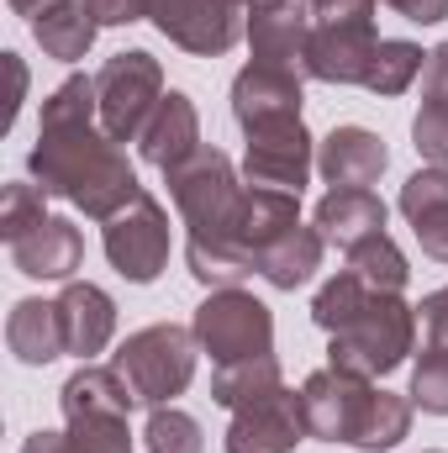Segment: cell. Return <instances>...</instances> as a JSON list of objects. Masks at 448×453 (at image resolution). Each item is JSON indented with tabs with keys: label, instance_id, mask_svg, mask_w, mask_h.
<instances>
[{
	"label": "cell",
	"instance_id": "obj_9",
	"mask_svg": "<svg viewBox=\"0 0 448 453\" xmlns=\"http://www.w3.org/2000/svg\"><path fill=\"white\" fill-rule=\"evenodd\" d=\"M312 169H317V142H312V132H306L301 116L269 121V127L248 132V153H243L248 185H269V190L301 196L306 180H312Z\"/></svg>",
	"mask_w": 448,
	"mask_h": 453
},
{
	"label": "cell",
	"instance_id": "obj_30",
	"mask_svg": "<svg viewBox=\"0 0 448 453\" xmlns=\"http://www.w3.org/2000/svg\"><path fill=\"white\" fill-rule=\"evenodd\" d=\"M42 201H48V190L42 185H5L0 190V237L5 242H16V237H27L32 226L48 222V211H42Z\"/></svg>",
	"mask_w": 448,
	"mask_h": 453
},
{
	"label": "cell",
	"instance_id": "obj_3",
	"mask_svg": "<svg viewBox=\"0 0 448 453\" xmlns=\"http://www.w3.org/2000/svg\"><path fill=\"white\" fill-rule=\"evenodd\" d=\"M164 185L174 196V211L185 222V258H190V274L212 290H227V285H243L253 269L232 253L227 232H232V217L243 206V190L237 185V169L222 148H196L185 164L164 169Z\"/></svg>",
	"mask_w": 448,
	"mask_h": 453
},
{
	"label": "cell",
	"instance_id": "obj_18",
	"mask_svg": "<svg viewBox=\"0 0 448 453\" xmlns=\"http://www.w3.org/2000/svg\"><path fill=\"white\" fill-rule=\"evenodd\" d=\"M80 258H85V237L64 217H48L42 226H32L27 237L11 242V264L27 280H69L80 269Z\"/></svg>",
	"mask_w": 448,
	"mask_h": 453
},
{
	"label": "cell",
	"instance_id": "obj_28",
	"mask_svg": "<svg viewBox=\"0 0 448 453\" xmlns=\"http://www.w3.org/2000/svg\"><path fill=\"white\" fill-rule=\"evenodd\" d=\"M422 64H428V53H422L417 42H406V37H380L364 90H375V96H401V90L422 74Z\"/></svg>",
	"mask_w": 448,
	"mask_h": 453
},
{
	"label": "cell",
	"instance_id": "obj_1",
	"mask_svg": "<svg viewBox=\"0 0 448 453\" xmlns=\"http://www.w3.org/2000/svg\"><path fill=\"white\" fill-rule=\"evenodd\" d=\"M27 169L48 196L80 206L96 222H112L116 211H127L143 196L137 169L101 132L96 80H85V74H69L42 101V127H37V148H32Z\"/></svg>",
	"mask_w": 448,
	"mask_h": 453
},
{
	"label": "cell",
	"instance_id": "obj_35",
	"mask_svg": "<svg viewBox=\"0 0 448 453\" xmlns=\"http://www.w3.org/2000/svg\"><path fill=\"white\" fill-rule=\"evenodd\" d=\"M422 101H448V42H438L422 64Z\"/></svg>",
	"mask_w": 448,
	"mask_h": 453
},
{
	"label": "cell",
	"instance_id": "obj_6",
	"mask_svg": "<svg viewBox=\"0 0 448 453\" xmlns=\"http://www.w3.org/2000/svg\"><path fill=\"white\" fill-rule=\"evenodd\" d=\"M196 342L212 353V364H243V358H264L274 353V317L259 296L227 285L212 290L201 306H196Z\"/></svg>",
	"mask_w": 448,
	"mask_h": 453
},
{
	"label": "cell",
	"instance_id": "obj_4",
	"mask_svg": "<svg viewBox=\"0 0 448 453\" xmlns=\"http://www.w3.org/2000/svg\"><path fill=\"white\" fill-rule=\"evenodd\" d=\"M196 333L174 327V322H153L143 333L116 348V374L127 380V390L137 395V406H169L174 395L190 390L196 380Z\"/></svg>",
	"mask_w": 448,
	"mask_h": 453
},
{
	"label": "cell",
	"instance_id": "obj_7",
	"mask_svg": "<svg viewBox=\"0 0 448 453\" xmlns=\"http://www.w3.org/2000/svg\"><path fill=\"white\" fill-rule=\"evenodd\" d=\"M301 401H306V427L312 438H328V443H348L359 449L364 433H369V417L380 406V385L364 380V374H348V369H317L306 385H301Z\"/></svg>",
	"mask_w": 448,
	"mask_h": 453
},
{
	"label": "cell",
	"instance_id": "obj_15",
	"mask_svg": "<svg viewBox=\"0 0 448 453\" xmlns=\"http://www.w3.org/2000/svg\"><path fill=\"white\" fill-rule=\"evenodd\" d=\"M385 164H390V153L369 127H333L317 142V174L333 190H369L385 174Z\"/></svg>",
	"mask_w": 448,
	"mask_h": 453
},
{
	"label": "cell",
	"instance_id": "obj_40",
	"mask_svg": "<svg viewBox=\"0 0 448 453\" xmlns=\"http://www.w3.org/2000/svg\"><path fill=\"white\" fill-rule=\"evenodd\" d=\"M232 5H237V11H248V16H253V11H274V5H285V0H232Z\"/></svg>",
	"mask_w": 448,
	"mask_h": 453
},
{
	"label": "cell",
	"instance_id": "obj_39",
	"mask_svg": "<svg viewBox=\"0 0 448 453\" xmlns=\"http://www.w3.org/2000/svg\"><path fill=\"white\" fill-rule=\"evenodd\" d=\"M5 5H11V11H21V16H37V11H42V5H53V0H5Z\"/></svg>",
	"mask_w": 448,
	"mask_h": 453
},
{
	"label": "cell",
	"instance_id": "obj_29",
	"mask_svg": "<svg viewBox=\"0 0 448 453\" xmlns=\"http://www.w3.org/2000/svg\"><path fill=\"white\" fill-rule=\"evenodd\" d=\"M143 443H148V453H206L201 422L180 406H153V417L143 427Z\"/></svg>",
	"mask_w": 448,
	"mask_h": 453
},
{
	"label": "cell",
	"instance_id": "obj_22",
	"mask_svg": "<svg viewBox=\"0 0 448 453\" xmlns=\"http://www.w3.org/2000/svg\"><path fill=\"white\" fill-rule=\"evenodd\" d=\"M312 226L322 232V242H333V248H359L364 237H375V232H385V201L375 196V190H328L322 201H317V217Z\"/></svg>",
	"mask_w": 448,
	"mask_h": 453
},
{
	"label": "cell",
	"instance_id": "obj_31",
	"mask_svg": "<svg viewBox=\"0 0 448 453\" xmlns=\"http://www.w3.org/2000/svg\"><path fill=\"white\" fill-rule=\"evenodd\" d=\"M412 406L448 417V348H438V342H428L412 369Z\"/></svg>",
	"mask_w": 448,
	"mask_h": 453
},
{
	"label": "cell",
	"instance_id": "obj_36",
	"mask_svg": "<svg viewBox=\"0 0 448 453\" xmlns=\"http://www.w3.org/2000/svg\"><path fill=\"white\" fill-rule=\"evenodd\" d=\"M396 16H406V21H417V27H438L448 16V0H385Z\"/></svg>",
	"mask_w": 448,
	"mask_h": 453
},
{
	"label": "cell",
	"instance_id": "obj_21",
	"mask_svg": "<svg viewBox=\"0 0 448 453\" xmlns=\"http://www.w3.org/2000/svg\"><path fill=\"white\" fill-rule=\"evenodd\" d=\"M137 406V395L127 390V380L116 369H96L85 364L80 374H69L64 385V422H127Z\"/></svg>",
	"mask_w": 448,
	"mask_h": 453
},
{
	"label": "cell",
	"instance_id": "obj_8",
	"mask_svg": "<svg viewBox=\"0 0 448 453\" xmlns=\"http://www.w3.org/2000/svg\"><path fill=\"white\" fill-rule=\"evenodd\" d=\"M101 242H106V258H112V269L121 280L153 285L164 274V264H169V217L143 190L127 211H116L112 222H106V237Z\"/></svg>",
	"mask_w": 448,
	"mask_h": 453
},
{
	"label": "cell",
	"instance_id": "obj_25",
	"mask_svg": "<svg viewBox=\"0 0 448 453\" xmlns=\"http://www.w3.org/2000/svg\"><path fill=\"white\" fill-rule=\"evenodd\" d=\"M322 232L317 226H296L285 242H274L264 258H259V274L274 285V290H296V285H306L317 269H322Z\"/></svg>",
	"mask_w": 448,
	"mask_h": 453
},
{
	"label": "cell",
	"instance_id": "obj_12",
	"mask_svg": "<svg viewBox=\"0 0 448 453\" xmlns=\"http://www.w3.org/2000/svg\"><path fill=\"white\" fill-rule=\"evenodd\" d=\"M296 226H301V196L269 190V185H248V190H243V206H237V217H232L227 242H232V253L259 274V258H264L274 242H285Z\"/></svg>",
	"mask_w": 448,
	"mask_h": 453
},
{
	"label": "cell",
	"instance_id": "obj_27",
	"mask_svg": "<svg viewBox=\"0 0 448 453\" xmlns=\"http://www.w3.org/2000/svg\"><path fill=\"white\" fill-rule=\"evenodd\" d=\"M348 269H353L364 285L390 290V296H401L406 280H412V264H406V253L396 248L390 232H375V237H364L359 248H348Z\"/></svg>",
	"mask_w": 448,
	"mask_h": 453
},
{
	"label": "cell",
	"instance_id": "obj_34",
	"mask_svg": "<svg viewBox=\"0 0 448 453\" xmlns=\"http://www.w3.org/2000/svg\"><path fill=\"white\" fill-rule=\"evenodd\" d=\"M417 317H422V327H428V342L448 348V285L444 290H433V296L417 306Z\"/></svg>",
	"mask_w": 448,
	"mask_h": 453
},
{
	"label": "cell",
	"instance_id": "obj_17",
	"mask_svg": "<svg viewBox=\"0 0 448 453\" xmlns=\"http://www.w3.org/2000/svg\"><path fill=\"white\" fill-rule=\"evenodd\" d=\"M196 148H201V116H196V101H190L185 90H164V101L153 106L148 127L137 132L143 164L174 169V164H185Z\"/></svg>",
	"mask_w": 448,
	"mask_h": 453
},
{
	"label": "cell",
	"instance_id": "obj_2",
	"mask_svg": "<svg viewBox=\"0 0 448 453\" xmlns=\"http://www.w3.org/2000/svg\"><path fill=\"white\" fill-rule=\"evenodd\" d=\"M312 322L333 338L328 364L348 369V374H364V380H380V374L401 369L412 342H417V306H406L390 290L364 285L353 269H337L317 290Z\"/></svg>",
	"mask_w": 448,
	"mask_h": 453
},
{
	"label": "cell",
	"instance_id": "obj_16",
	"mask_svg": "<svg viewBox=\"0 0 448 453\" xmlns=\"http://www.w3.org/2000/svg\"><path fill=\"white\" fill-rule=\"evenodd\" d=\"M232 116H237L243 132L301 116V74H285V69H269V64H248L232 80Z\"/></svg>",
	"mask_w": 448,
	"mask_h": 453
},
{
	"label": "cell",
	"instance_id": "obj_38",
	"mask_svg": "<svg viewBox=\"0 0 448 453\" xmlns=\"http://www.w3.org/2000/svg\"><path fill=\"white\" fill-rule=\"evenodd\" d=\"M5 69H11V106H5V127H11L16 111H21V96H27V69H21L16 53H5Z\"/></svg>",
	"mask_w": 448,
	"mask_h": 453
},
{
	"label": "cell",
	"instance_id": "obj_11",
	"mask_svg": "<svg viewBox=\"0 0 448 453\" xmlns=\"http://www.w3.org/2000/svg\"><path fill=\"white\" fill-rule=\"evenodd\" d=\"M301 438H312V427H306V401H301V390L280 385V390H269L264 401H248V406L232 411L222 449L227 453H296Z\"/></svg>",
	"mask_w": 448,
	"mask_h": 453
},
{
	"label": "cell",
	"instance_id": "obj_14",
	"mask_svg": "<svg viewBox=\"0 0 448 453\" xmlns=\"http://www.w3.org/2000/svg\"><path fill=\"white\" fill-rule=\"evenodd\" d=\"M375 21H328V27H312V58H306V74L322 80V85H364L369 80V64H375Z\"/></svg>",
	"mask_w": 448,
	"mask_h": 453
},
{
	"label": "cell",
	"instance_id": "obj_23",
	"mask_svg": "<svg viewBox=\"0 0 448 453\" xmlns=\"http://www.w3.org/2000/svg\"><path fill=\"white\" fill-rule=\"evenodd\" d=\"M5 342L21 364L42 369L53 364L58 353H69L64 342V317H58V301H16L11 317H5Z\"/></svg>",
	"mask_w": 448,
	"mask_h": 453
},
{
	"label": "cell",
	"instance_id": "obj_10",
	"mask_svg": "<svg viewBox=\"0 0 448 453\" xmlns=\"http://www.w3.org/2000/svg\"><path fill=\"white\" fill-rule=\"evenodd\" d=\"M143 21L196 58H217L243 37V11L232 0H143Z\"/></svg>",
	"mask_w": 448,
	"mask_h": 453
},
{
	"label": "cell",
	"instance_id": "obj_19",
	"mask_svg": "<svg viewBox=\"0 0 448 453\" xmlns=\"http://www.w3.org/2000/svg\"><path fill=\"white\" fill-rule=\"evenodd\" d=\"M58 317H64V342H69L74 358H96L116 333V301L90 280H69L64 285Z\"/></svg>",
	"mask_w": 448,
	"mask_h": 453
},
{
	"label": "cell",
	"instance_id": "obj_13",
	"mask_svg": "<svg viewBox=\"0 0 448 453\" xmlns=\"http://www.w3.org/2000/svg\"><path fill=\"white\" fill-rule=\"evenodd\" d=\"M312 16L301 0H285L274 11H253L248 16V48H253V64H269V69H285V74H306V58H312Z\"/></svg>",
	"mask_w": 448,
	"mask_h": 453
},
{
	"label": "cell",
	"instance_id": "obj_5",
	"mask_svg": "<svg viewBox=\"0 0 448 453\" xmlns=\"http://www.w3.org/2000/svg\"><path fill=\"white\" fill-rule=\"evenodd\" d=\"M158 101H164V69L153 53L132 48L96 69V111H101V132L112 142H137V132L148 127Z\"/></svg>",
	"mask_w": 448,
	"mask_h": 453
},
{
	"label": "cell",
	"instance_id": "obj_20",
	"mask_svg": "<svg viewBox=\"0 0 448 453\" xmlns=\"http://www.w3.org/2000/svg\"><path fill=\"white\" fill-rule=\"evenodd\" d=\"M401 217L412 222L417 232V242H422V253L428 258H438L448 264V169H417L406 185H401Z\"/></svg>",
	"mask_w": 448,
	"mask_h": 453
},
{
	"label": "cell",
	"instance_id": "obj_32",
	"mask_svg": "<svg viewBox=\"0 0 448 453\" xmlns=\"http://www.w3.org/2000/svg\"><path fill=\"white\" fill-rule=\"evenodd\" d=\"M412 142L428 164L448 169V101H422V111L412 121Z\"/></svg>",
	"mask_w": 448,
	"mask_h": 453
},
{
	"label": "cell",
	"instance_id": "obj_24",
	"mask_svg": "<svg viewBox=\"0 0 448 453\" xmlns=\"http://www.w3.org/2000/svg\"><path fill=\"white\" fill-rule=\"evenodd\" d=\"M96 32H101V16H96L90 0H53V5H42L32 16V37L42 42L48 58H64V64L85 58Z\"/></svg>",
	"mask_w": 448,
	"mask_h": 453
},
{
	"label": "cell",
	"instance_id": "obj_26",
	"mask_svg": "<svg viewBox=\"0 0 448 453\" xmlns=\"http://www.w3.org/2000/svg\"><path fill=\"white\" fill-rule=\"evenodd\" d=\"M280 385H285V374H280V358H274V353L243 358V364H217V374H212V401L227 406V411H237V406H248V401H264V395L280 390Z\"/></svg>",
	"mask_w": 448,
	"mask_h": 453
},
{
	"label": "cell",
	"instance_id": "obj_33",
	"mask_svg": "<svg viewBox=\"0 0 448 453\" xmlns=\"http://www.w3.org/2000/svg\"><path fill=\"white\" fill-rule=\"evenodd\" d=\"M317 27L328 21H375V0H301Z\"/></svg>",
	"mask_w": 448,
	"mask_h": 453
},
{
	"label": "cell",
	"instance_id": "obj_37",
	"mask_svg": "<svg viewBox=\"0 0 448 453\" xmlns=\"http://www.w3.org/2000/svg\"><path fill=\"white\" fill-rule=\"evenodd\" d=\"M21 453H90V449L64 427V433H32V438L21 443Z\"/></svg>",
	"mask_w": 448,
	"mask_h": 453
}]
</instances>
